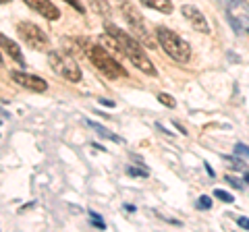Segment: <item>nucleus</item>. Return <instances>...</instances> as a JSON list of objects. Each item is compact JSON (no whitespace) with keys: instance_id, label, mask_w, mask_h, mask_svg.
Wrapping results in <instances>:
<instances>
[{"instance_id":"f257e3e1","label":"nucleus","mask_w":249,"mask_h":232,"mask_svg":"<svg viewBox=\"0 0 249 232\" xmlns=\"http://www.w3.org/2000/svg\"><path fill=\"white\" fill-rule=\"evenodd\" d=\"M106 32L110 33L116 42H119L123 54H124V56H127L131 63H133V65L139 68V71L145 73V75H156V66L152 65L150 56L145 54L143 46L139 44L137 40H133V37H131L127 32H123L121 27L112 25V23H106Z\"/></svg>"},{"instance_id":"f03ea898","label":"nucleus","mask_w":249,"mask_h":232,"mask_svg":"<svg viewBox=\"0 0 249 232\" xmlns=\"http://www.w3.org/2000/svg\"><path fill=\"white\" fill-rule=\"evenodd\" d=\"M77 44L81 46L85 56L91 60V65L96 66L102 75H106L108 79H123V77H127V71L123 68V65H119V60H116L104 46L91 44L89 40H85V37H79Z\"/></svg>"},{"instance_id":"7ed1b4c3","label":"nucleus","mask_w":249,"mask_h":232,"mask_svg":"<svg viewBox=\"0 0 249 232\" xmlns=\"http://www.w3.org/2000/svg\"><path fill=\"white\" fill-rule=\"evenodd\" d=\"M156 37H158L162 50H164L175 63H189L191 46L187 44L178 33L170 32V29H166V27H158L156 29Z\"/></svg>"},{"instance_id":"20e7f679","label":"nucleus","mask_w":249,"mask_h":232,"mask_svg":"<svg viewBox=\"0 0 249 232\" xmlns=\"http://www.w3.org/2000/svg\"><path fill=\"white\" fill-rule=\"evenodd\" d=\"M48 63L52 66V71L56 73L58 77H62V79L71 81V83H79L81 81V68L79 65L75 63L73 58H69L67 54L62 52H50L48 54Z\"/></svg>"},{"instance_id":"39448f33","label":"nucleus","mask_w":249,"mask_h":232,"mask_svg":"<svg viewBox=\"0 0 249 232\" xmlns=\"http://www.w3.org/2000/svg\"><path fill=\"white\" fill-rule=\"evenodd\" d=\"M17 32L21 35V40L25 42L29 48H34V50H46L48 48V35H46L36 23L21 21L17 25Z\"/></svg>"},{"instance_id":"423d86ee","label":"nucleus","mask_w":249,"mask_h":232,"mask_svg":"<svg viewBox=\"0 0 249 232\" xmlns=\"http://www.w3.org/2000/svg\"><path fill=\"white\" fill-rule=\"evenodd\" d=\"M121 13H123L124 21L129 23V27L133 29L137 35H142L145 44H152L150 35H147V29H145V23H143V19H142V15L137 13L135 6H133V4H129V2H123V4H121Z\"/></svg>"},{"instance_id":"0eeeda50","label":"nucleus","mask_w":249,"mask_h":232,"mask_svg":"<svg viewBox=\"0 0 249 232\" xmlns=\"http://www.w3.org/2000/svg\"><path fill=\"white\" fill-rule=\"evenodd\" d=\"M11 79L17 83L19 87L36 91V94H44V91L48 89V83H46L44 79H40V77H36V75H29V73H23V71H13Z\"/></svg>"},{"instance_id":"6e6552de","label":"nucleus","mask_w":249,"mask_h":232,"mask_svg":"<svg viewBox=\"0 0 249 232\" xmlns=\"http://www.w3.org/2000/svg\"><path fill=\"white\" fill-rule=\"evenodd\" d=\"M181 13L185 15V19L191 23V27L196 29V32L199 33H210V25H208V19L201 15L199 9H196V6H191V4H185Z\"/></svg>"},{"instance_id":"1a4fd4ad","label":"nucleus","mask_w":249,"mask_h":232,"mask_svg":"<svg viewBox=\"0 0 249 232\" xmlns=\"http://www.w3.org/2000/svg\"><path fill=\"white\" fill-rule=\"evenodd\" d=\"M29 9H34L36 13H40L44 19H48V21H56L60 19V11L54 6L50 0H23Z\"/></svg>"},{"instance_id":"9d476101","label":"nucleus","mask_w":249,"mask_h":232,"mask_svg":"<svg viewBox=\"0 0 249 232\" xmlns=\"http://www.w3.org/2000/svg\"><path fill=\"white\" fill-rule=\"evenodd\" d=\"M0 48H2L6 54H9V56H11L13 60H17L19 65H25V58H23L21 48H19V46L15 44L13 40H9L6 35H2V33H0Z\"/></svg>"},{"instance_id":"9b49d317","label":"nucleus","mask_w":249,"mask_h":232,"mask_svg":"<svg viewBox=\"0 0 249 232\" xmlns=\"http://www.w3.org/2000/svg\"><path fill=\"white\" fill-rule=\"evenodd\" d=\"M142 4L150 6V9L158 11V13H164V15L173 13V2H170V0H142Z\"/></svg>"},{"instance_id":"f8f14e48","label":"nucleus","mask_w":249,"mask_h":232,"mask_svg":"<svg viewBox=\"0 0 249 232\" xmlns=\"http://www.w3.org/2000/svg\"><path fill=\"white\" fill-rule=\"evenodd\" d=\"M88 125L96 131V133L100 135V137H104V139H110V141H114V143H123V139L119 137V135H114V133H110L106 127H102V125H98V122H93V120H88Z\"/></svg>"},{"instance_id":"ddd939ff","label":"nucleus","mask_w":249,"mask_h":232,"mask_svg":"<svg viewBox=\"0 0 249 232\" xmlns=\"http://www.w3.org/2000/svg\"><path fill=\"white\" fill-rule=\"evenodd\" d=\"M100 44L104 46V48H110V52H116V54H123V50H121V46H119V42L114 40V37L110 35V33H104V35H100Z\"/></svg>"},{"instance_id":"4468645a","label":"nucleus","mask_w":249,"mask_h":232,"mask_svg":"<svg viewBox=\"0 0 249 232\" xmlns=\"http://www.w3.org/2000/svg\"><path fill=\"white\" fill-rule=\"evenodd\" d=\"M224 164H227L231 170H237V172H241V170H245V168H247L243 160L232 158V156H227V158H224Z\"/></svg>"},{"instance_id":"2eb2a0df","label":"nucleus","mask_w":249,"mask_h":232,"mask_svg":"<svg viewBox=\"0 0 249 232\" xmlns=\"http://www.w3.org/2000/svg\"><path fill=\"white\" fill-rule=\"evenodd\" d=\"M89 2H91V6H93V9H96L100 15H104V17H106V15H110V6H108L106 0H89Z\"/></svg>"},{"instance_id":"dca6fc26","label":"nucleus","mask_w":249,"mask_h":232,"mask_svg":"<svg viewBox=\"0 0 249 232\" xmlns=\"http://www.w3.org/2000/svg\"><path fill=\"white\" fill-rule=\"evenodd\" d=\"M214 197H218L220 201H224V203H232V201H235V197H232L229 191H222V189H216V191H214Z\"/></svg>"},{"instance_id":"f3484780","label":"nucleus","mask_w":249,"mask_h":232,"mask_svg":"<svg viewBox=\"0 0 249 232\" xmlns=\"http://www.w3.org/2000/svg\"><path fill=\"white\" fill-rule=\"evenodd\" d=\"M158 102H160V104H164L166 108H175V106H177L175 98H173V96H168V94H158Z\"/></svg>"},{"instance_id":"a211bd4d","label":"nucleus","mask_w":249,"mask_h":232,"mask_svg":"<svg viewBox=\"0 0 249 232\" xmlns=\"http://www.w3.org/2000/svg\"><path fill=\"white\" fill-rule=\"evenodd\" d=\"M89 220H91V224H93V226H96V228H100V230H104V228H106L104 220L100 218V215H98L96 212H91V214H89Z\"/></svg>"},{"instance_id":"6ab92c4d","label":"nucleus","mask_w":249,"mask_h":232,"mask_svg":"<svg viewBox=\"0 0 249 232\" xmlns=\"http://www.w3.org/2000/svg\"><path fill=\"white\" fill-rule=\"evenodd\" d=\"M127 174H129V176H147L150 172H147L145 168H135V166H129V168H127Z\"/></svg>"},{"instance_id":"aec40b11","label":"nucleus","mask_w":249,"mask_h":232,"mask_svg":"<svg viewBox=\"0 0 249 232\" xmlns=\"http://www.w3.org/2000/svg\"><path fill=\"white\" fill-rule=\"evenodd\" d=\"M197 207H199V210H210V207H212V199H210L208 195L199 197L197 199Z\"/></svg>"},{"instance_id":"412c9836","label":"nucleus","mask_w":249,"mask_h":232,"mask_svg":"<svg viewBox=\"0 0 249 232\" xmlns=\"http://www.w3.org/2000/svg\"><path fill=\"white\" fill-rule=\"evenodd\" d=\"M65 2H67V4H71V6H73V9H75L77 13H81V15L85 13V6L79 2V0H65Z\"/></svg>"},{"instance_id":"4be33fe9","label":"nucleus","mask_w":249,"mask_h":232,"mask_svg":"<svg viewBox=\"0 0 249 232\" xmlns=\"http://www.w3.org/2000/svg\"><path fill=\"white\" fill-rule=\"evenodd\" d=\"M235 151H237V156H247L249 158V148H247V145H243V143H237Z\"/></svg>"},{"instance_id":"5701e85b","label":"nucleus","mask_w":249,"mask_h":232,"mask_svg":"<svg viewBox=\"0 0 249 232\" xmlns=\"http://www.w3.org/2000/svg\"><path fill=\"white\" fill-rule=\"evenodd\" d=\"M224 181H227V182L231 184V187H235V189H243V182H241L239 179H235V176H227Z\"/></svg>"},{"instance_id":"b1692460","label":"nucleus","mask_w":249,"mask_h":232,"mask_svg":"<svg viewBox=\"0 0 249 232\" xmlns=\"http://www.w3.org/2000/svg\"><path fill=\"white\" fill-rule=\"evenodd\" d=\"M239 226L245 228V230H249V220H247V218H239Z\"/></svg>"},{"instance_id":"393cba45","label":"nucleus","mask_w":249,"mask_h":232,"mask_svg":"<svg viewBox=\"0 0 249 232\" xmlns=\"http://www.w3.org/2000/svg\"><path fill=\"white\" fill-rule=\"evenodd\" d=\"M100 104H102V106H108V108H112V106H114L112 99H100Z\"/></svg>"},{"instance_id":"a878e982","label":"nucleus","mask_w":249,"mask_h":232,"mask_svg":"<svg viewBox=\"0 0 249 232\" xmlns=\"http://www.w3.org/2000/svg\"><path fill=\"white\" fill-rule=\"evenodd\" d=\"M245 182H249V172H247V174H245Z\"/></svg>"},{"instance_id":"bb28decb","label":"nucleus","mask_w":249,"mask_h":232,"mask_svg":"<svg viewBox=\"0 0 249 232\" xmlns=\"http://www.w3.org/2000/svg\"><path fill=\"white\" fill-rule=\"evenodd\" d=\"M4 2H11V0H0V4H4Z\"/></svg>"},{"instance_id":"cd10ccee","label":"nucleus","mask_w":249,"mask_h":232,"mask_svg":"<svg viewBox=\"0 0 249 232\" xmlns=\"http://www.w3.org/2000/svg\"><path fill=\"white\" fill-rule=\"evenodd\" d=\"M0 65H2V56H0Z\"/></svg>"},{"instance_id":"c85d7f7f","label":"nucleus","mask_w":249,"mask_h":232,"mask_svg":"<svg viewBox=\"0 0 249 232\" xmlns=\"http://www.w3.org/2000/svg\"><path fill=\"white\" fill-rule=\"evenodd\" d=\"M247 32H249V29H247Z\"/></svg>"}]
</instances>
